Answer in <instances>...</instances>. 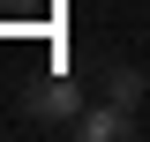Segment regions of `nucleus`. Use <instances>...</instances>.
Returning a JSON list of instances; mask_svg holds the SVG:
<instances>
[{"instance_id":"nucleus-1","label":"nucleus","mask_w":150,"mask_h":142,"mask_svg":"<svg viewBox=\"0 0 150 142\" xmlns=\"http://www.w3.org/2000/svg\"><path fill=\"white\" fill-rule=\"evenodd\" d=\"M30 120L38 127H75L83 120V90H75V75H45V82H30Z\"/></svg>"},{"instance_id":"nucleus-2","label":"nucleus","mask_w":150,"mask_h":142,"mask_svg":"<svg viewBox=\"0 0 150 142\" xmlns=\"http://www.w3.org/2000/svg\"><path fill=\"white\" fill-rule=\"evenodd\" d=\"M128 120H135V112L105 97V105H83V120H75V135H83V142H120V135H128Z\"/></svg>"},{"instance_id":"nucleus-3","label":"nucleus","mask_w":150,"mask_h":142,"mask_svg":"<svg viewBox=\"0 0 150 142\" xmlns=\"http://www.w3.org/2000/svg\"><path fill=\"white\" fill-rule=\"evenodd\" d=\"M143 90H150L143 67H120V60L105 67V97H112V105H128V112H135V105H143Z\"/></svg>"}]
</instances>
